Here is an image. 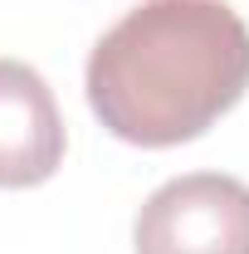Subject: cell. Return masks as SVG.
<instances>
[{"instance_id":"cell-1","label":"cell","mask_w":249,"mask_h":254,"mask_svg":"<svg viewBox=\"0 0 249 254\" xmlns=\"http://www.w3.org/2000/svg\"><path fill=\"white\" fill-rule=\"evenodd\" d=\"M249 25L230 0H142L88 54L93 118L127 147H181L245 98Z\"/></svg>"},{"instance_id":"cell-2","label":"cell","mask_w":249,"mask_h":254,"mask_svg":"<svg viewBox=\"0 0 249 254\" xmlns=\"http://www.w3.org/2000/svg\"><path fill=\"white\" fill-rule=\"evenodd\" d=\"M137 254H249V186L225 171L171 176L132 220Z\"/></svg>"},{"instance_id":"cell-3","label":"cell","mask_w":249,"mask_h":254,"mask_svg":"<svg viewBox=\"0 0 249 254\" xmlns=\"http://www.w3.org/2000/svg\"><path fill=\"white\" fill-rule=\"evenodd\" d=\"M63 113L44 73L25 59H0V190L44 186L63 166Z\"/></svg>"}]
</instances>
